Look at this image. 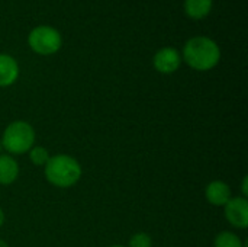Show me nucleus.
Returning <instances> with one entry per match:
<instances>
[{
	"instance_id": "1",
	"label": "nucleus",
	"mask_w": 248,
	"mask_h": 247,
	"mask_svg": "<svg viewBox=\"0 0 248 247\" xmlns=\"http://www.w3.org/2000/svg\"><path fill=\"white\" fill-rule=\"evenodd\" d=\"M183 58L192 68L208 71L219 63L221 49L218 44L208 36H193L183 47Z\"/></svg>"
},
{
	"instance_id": "2",
	"label": "nucleus",
	"mask_w": 248,
	"mask_h": 247,
	"mask_svg": "<svg viewBox=\"0 0 248 247\" xmlns=\"http://www.w3.org/2000/svg\"><path fill=\"white\" fill-rule=\"evenodd\" d=\"M44 167L46 181L57 188H71L81 178L80 163L68 154L51 156Z\"/></svg>"
},
{
	"instance_id": "3",
	"label": "nucleus",
	"mask_w": 248,
	"mask_h": 247,
	"mask_svg": "<svg viewBox=\"0 0 248 247\" xmlns=\"http://www.w3.org/2000/svg\"><path fill=\"white\" fill-rule=\"evenodd\" d=\"M35 130L26 121H15L9 124L1 137V147L10 154H25L35 144Z\"/></svg>"
},
{
	"instance_id": "4",
	"label": "nucleus",
	"mask_w": 248,
	"mask_h": 247,
	"mask_svg": "<svg viewBox=\"0 0 248 247\" xmlns=\"http://www.w3.org/2000/svg\"><path fill=\"white\" fill-rule=\"evenodd\" d=\"M28 44L32 48V51H35L36 54L41 55H51L55 54L61 45H62V38L61 33L48 25H41L33 28L29 32L28 36Z\"/></svg>"
},
{
	"instance_id": "5",
	"label": "nucleus",
	"mask_w": 248,
	"mask_h": 247,
	"mask_svg": "<svg viewBox=\"0 0 248 247\" xmlns=\"http://www.w3.org/2000/svg\"><path fill=\"white\" fill-rule=\"evenodd\" d=\"M225 218L232 227L247 229L248 227V202L244 197L231 198L225 204Z\"/></svg>"
},
{
	"instance_id": "6",
	"label": "nucleus",
	"mask_w": 248,
	"mask_h": 247,
	"mask_svg": "<svg viewBox=\"0 0 248 247\" xmlns=\"http://www.w3.org/2000/svg\"><path fill=\"white\" fill-rule=\"evenodd\" d=\"M180 63H182V57L179 51L173 47H164L158 49L153 58V64L155 70L163 74L174 73L180 67Z\"/></svg>"
},
{
	"instance_id": "7",
	"label": "nucleus",
	"mask_w": 248,
	"mask_h": 247,
	"mask_svg": "<svg viewBox=\"0 0 248 247\" xmlns=\"http://www.w3.org/2000/svg\"><path fill=\"white\" fill-rule=\"evenodd\" d=\"M205 197L206 201L215 207H225V204L232 198L230 185L222 181H212L211 183H208L205 189Z\"/></svg>"
},
{
	"instance_id": "8",
	"label": "nucleus",
	"mask_w": 248,
	"mask_h": 247,
	"mask_svg": "<svg viewBox=\"0 0 248 247\" xmlns=\"http://www.w3.org/2000/svg\"><path fill=\"white\" fill-rule=\"evenodd\" d=\"M19 77V64L9 54H0V87L12 86Z\"/></svg>"
},
{
	"instance_id": "9",
	"label": "nucleus",
	"mask_w": 248,
	"mask_h": 247,
	"mask_svg": "<svg viewBox=\"0 0 248 247\" xmlns=\"http://www.w3.org/2000/svg\"><path fill=\"white\" fill-rule=\"evenodd\" d=\"M19 176V165L10 154H0V185H12Z\"/></svg>"
},
{
	"instance_id": "10",
	"label": "nucleus",
	"mask_w": 248,
	"mask_h": 247,
	"mask_svg": "<svg viewBox=\"0 0 248 247\" xmlns=\"http://www.w3.org/2000/svg\"><path fill=\"white\" fill-rule=\"evenodd\" d=\"M212 0H185V12L192 19H202L209 15Z\"/></svg>"
},
{
	"instance_id": "11",
	"label": "nucleus",
	"mask_w": 248,
	"mask_h": 247,
	"mask_svg": "<svg viewBox=\"0 0 248 247\" xmlns=\"http://www.w3.org/2000/svg\"><path fill=\"white\" fill-rule=\"evenodd\" d=\"M214 247H243V242L232 231H221L214 240Z\"/></svg>"
},
{
	"instance_id": "12",
	"label": "nucleus",
	"mask_w": 248,
	"mask_h": 247,
	"mask_svg": "<svg viewBox=\"0 0 248 247\" xmlns=\"http://www.w3.org/2000/svg\"><path fill=\"white\" fill-rule=\"evenodd\" d=\"M29 159L35 166H45L49 160V151L42 146H33L29 151Z\"/></svg>"
},
{
	"instance_id": "13",
	"label": "nucleus",
	"mask_w": 248,
	"mask_h": 247,
	"mask_svg": "<svg viewBox=\"0 0 248 247\" xmlns=\"http://www.w3.org/2000/svg\"><path fill=\"white\" fill-rule=\"evenodd\" d=\"M128 247H153V239L147 233H137L129 239Z\"/></svg>"
},
{
	"instance_id": "14",
	"label": "nucleus",
	"mask_w": 248,
	"mask_h": 247,
	"mask_svg": "<svg viewBox=\"0 0 248 247\" xmlns=\"http://www.w3.org/2000/svg\"><path fill=\"white\" fill-rule=\"evenodd\" d=\"M243 192H244V198L247 197V178H244L243 181Z\"/></svg>"
},
{
	"instance_id": "15",
	"label": "nucleus",
	"mask_w": 248,
	"mask_h": 247,
	"mask_svg": "<svg viewBox=\"0 0 248 247\" xmlns=\"http://www.w3.org/2000/svg\"><path fill=\"white\" fill-rule=\"evenodd\" d=\"M3 223H4V213H3L1 208H0V227L3 226Z\"/></svg>"
},
{
	"instance_id": "16",
	"label": "nucleus",
	"mask_w": 248,
	"mask_h": 247,
	"mask_svg": "<svg viewBox=\"0 0 248 247\" xmlns=\"http://www.w3.org/2000/svg\"><path fill=\"white\" fill-rule=\"evenodd\" d=\"M0 247H9V245L4 240H0Z\"/></svg>"
},
{
	"instance_id": "17",
	"label": "nucleus",
	"mask_w": 248,
	"mask_h": 247,
	"mask_svg": "<svg viewBox=\"0 0 248 247\" xmlns=\"http://www.w3.org/2000/svg\"><path fill=\"white\" fill-rule=\"evenodd\" d=\"M110 247H125V246H119V245H113V246H110Z\"/></svg>"
},
{
	"instance_id": "18",
	"label": "nucleus",
	"mask_w": 248,
	"mask_h": 247,
	"mask_svg": "<svg viewBox=\"0 0 248 247\" xmlns=\"http://www.w3.org/2000/svg\"><path fill=\"white\" fill-rule=\"evenodd\" d=\"M1 150H3V147H1V141H0V153H1Z\"/></svg>"
}]
</instances>
